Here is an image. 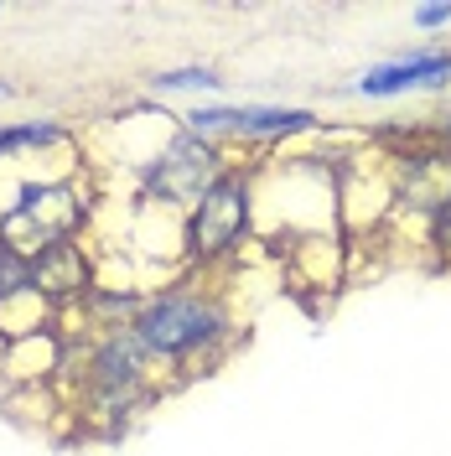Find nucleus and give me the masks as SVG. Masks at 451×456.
Instances as JSON below:
<instances>
[{
    "instance_id": "nucleus-1",
    "label": "nucleus",
    "mask_w": 451,
    "mask_h": 456,
    "mask_svg": "<svg viewBox=\"0 0 451 456\" xmlns=\"http://www.w3.org/2000/svg\"><path fill=\"white\" fill-rule=\"evenodd\" d=\"M244 218H250L244 182H234V176L213 182V187L202 192L198 213H193V249H202V255H218V249H228V244L244 233Z\"/></svg>"
},
{
    "instance_id": "nucleus-2",
    "label": "nucleus",
    "mask_w": 451,
    "mask_h": 456,
    "mask_svg": "<svg viewBox=\"0 0 451 456\" xmlns=\"http://www.w3.org/2000/svg\"><path fill=\"white\" fill-rule=\"evenodd\" d=\"M213 327H218V316L202 312L198 301H161L141 316V338L156 353H187L202 338H213Z\"/></svg>"
},
{
    "instance_id": "nucleus-3",
    "label": "nucleus",
    "mask_w": 451,
    "mask_h": 456,
    "mask_svg": "<svg viewBox=\"0 0 451 456\" xmlns=\"http://www.w3.org/2000/svg\"><path fill=\"white\" fill-rule=\"evenodd\" d=\"M311 114L301 110H202L193 114L198 135H218V130H244V135H281V130H301Z\"/></svg>"
},
{
    "instance_id": "nucleus-4",
    "label": "nucleus",
    "mask_w": 451,
    "mask_h": 456,
    "mask_svg": "<svg viewBox=\"0 0 451 456\" xmlns=\"http://www.w3.org/2000/svg\"><path fill=\"white\" fill-rule=\"evenodd\" d=\"M208 171H213L208 145L202 141H176L167 151L161 171H156V187H161L167 198H198V192H208Z\"/></svg>"
},
{
    "instance_id": "nucleus-5",
    "label": "nucleus",
    "mask_w": 451,
    "mask_h": 456,
    "mask_svg": "<svg viewBox=\"0 0 451 456\" xmlns=\"http://www.w3.org/2000/svg\"><path fill=\"white\" fill-rule=\"evenodd\" d=\"M451 78V57L447 53H425L410 62H390V68H373L364 73V94H405V88H425Z\"/></svg>"
},
{
    "instance_id": "nucleus-6",
    "label": "nucleus",
    "mask_w": 451,
    "mask_h": 456,
    "mask_svg": "<svg viewBox=\"0 0 451 456\" xmlns=\"http://www.w3.org/2000/svg\"><path fill=\"white\" fill-rule=\"evenodd\" d=\"M193 84L213 88L218 78H208V73H171V78H161V88H193Z\"/></svg>"
},
{
    "instance_id": "nucleus-7",
    "label": "nucleus",
    "mask_w": 451,
    "mask_h": 456,
    "mask_svg": "<svg viewBox=\"0 0 451 456\" xmlns=\"http://www.w3.org/2000/svg\"><path fill=\"white\" fill-rule=\"evenodd\" d=\"M441 21H451V5H425L421 11V27H441Z\"/></svg>"
},
{
    "instance_id": "nucleus-8",
    "label": "nucleus",
    "mask_w": 451,
    "mask_h": 456,
    "mask_svg": "<svg viewBox=\"0 0 451 456\" xmlns=\"http://www.w3.org/2000/svg\"><path fill=\"white\" fill-rule=\"evenodd\" d=\"M0 94H5V88H0Z\"/></svg>"
}]
</instances>
